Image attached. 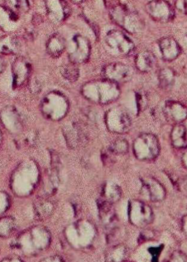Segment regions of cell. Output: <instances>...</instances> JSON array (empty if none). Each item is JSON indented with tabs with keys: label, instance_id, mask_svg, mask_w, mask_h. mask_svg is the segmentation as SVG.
I'll return each mask as SVG.
<instances>
[{
	"label": "cell",
	"instance_id": "obj_1",
	"mask_svg": "<svg viewBox=\"0 0 187 262\" xmlns=\"http://www.w3.org/2000/svg\"><path fill=\"white\" fill-rule=\"evenodd\" d=\"M40 179L37 163L33 160H24L12 173L11 189L17 196H29L39 184Z\"/></svg>",
	"mask_w": 187,
	"mask_h": 262
},
{
	"label": "cell",
	"instance_id": "obj_2",
	"mask_svg": "<svg viewBox=\"0 0 187 262\" xmlns=\"http://www.w3.org/2000/svg\"><path fill=\"white\" fill-rule=\"evenodd\" d=\"M120 93L118 84L105 78L88 81L81 88L82 96L90 102L98 105L114 102L120 97Z\"/></svg>",
	"mask_w": 187,
	"mask_h": 262
},
{
	"label": "cell",
	"instance_id": "obj_3",
	"mask_svg": "<svg viewBox=\"0 0 187 262\" xmlns=\"http://www.w3.org/2000/svg\"><path fill=\"white\" fill-rule=\"evenodd\" d=\"M51 243V234L44 227H33L20 234L15 241V247L24 253H37L46 249Z\"/></svg>",
	"mask_w": 187,
	"mask_h": 262
},
{
	"label": "cell",
	"instance_id": "obj_4",
	"mask_svg": "<svg viewBox=\"0 0 187 262\" xmlns=\"http://www.w3.org/2000/svg\"><path fill=\"white\" fill-rule=\"evenodd\" d=\"M70 109V103L66 96L59 91L48 92L41 102V113L44 117L53 121L65 118Z\"/></svg>",
	"mask_w": 187,
	"mask_h": 262
},
{
	"label": "cell",
	"instance_id": "obj_5",
	"mask_svg": "<svg viewBox=\"0 0 187 262\" xmlns=\"http://www.w3.org/2000/svg\"><path fill=\"white\" fill-rule=\"evenodd\" d=\"M109 14L113 22L131 34L141 33L145 28L144 20L139 14L121 4L109 9Z\"/></svg>",
	"mask_w": 187,
	"mask_h": 262
},
{
	"label": "cell",
	"instance_id": "obj_6",
	"mask_svg": "<svg viewBox=\"0 0 187 262\" xmlns=\"http://www.w3.org/2000/svg\"><path fill=\"white\" fill-rule=\"evenodd\" d=\"M65 234L68 242L74 247L86 248L91 246L96 237V228L91 222L80 220L69 226Z\"/></svg>",
	"mask_w": 187,
	"mask_h": 262
},
{
	"label": "cell",
	"instance_id": "obj_7",
	"mask_svg": "<svg viewBox=\"0 0 187 262\" xmlns=\"http://www.w3.org/2000/svg\"><path fill=\"white\" fill-rule=\"evenodd\" d=\"M133 153L137 160L151 161L160 153V144L157 136L152 134H141L133 141Z\"/></svg>",
	"mask_w": 187,
	"mask_h": 262
},
{
	"label": "cell",
	"instance_id": "obj_8",
	"mask_svg": "<svg viewBox=\"0 0 187 262\" xmlns=\"http://www.w3.org/2000/svg\"><path fill=\"white\" fill-rule=\"evenodd\" d=\"M128 216L131 224L137 228L148 227L154 220V214L150 206L137 199L129 201Z\"/></svg>",
	"mask_w": 187,
	"mask_h": 262
},
{
	"label": "cell",
	"instance_id": "obj_9",
	"mask_svg": "<svg viewBox=\"0 0 187 262\" xmlns=\"http://www.w3.org/2000/svg\"><path fill=\"white\" fill-rule=\"evenodd\" d=\"M105 120L107 129L112 133H127L132 126L130 116L121 106L109 109L105 114Z\"/></svg>",
	"mask_w": 187,
	"mask_h": 262
},
{
	"label": "cell",
	"instance_id": "obj_10",
	"mask_svg": "<svg viewBox=\"0 0 187 262\" xmlns=\"http://www.w3.org/2000/svg\"><path fill=\"white\" fill-rule=\"evenodd\" d=\"M105 42L112 51L122 56H128L134 50V43L121 31H109L105 37Z\"/></svg>",
	"mask_w": 187,
	"mask_h": 262
},
{
	"label": "cell",
	"instance_id": "obj_11",
	"mask_svg": "<svg viewBox=\"0 0 187 262\" xmlns=\"http://www.w3.org/2000/svg\"><path fill=\"white\" fill-rule=\"evenodd\" d=\"M91 45L87 37L81 34L74 36L72 39V46L69 52L71 62L79 65L86 62L90 57Z\"/></svg>",
	"mask_w": 187,
	"mask_h": 262
},
{
	"label": "cell",
	"instance_id": "obj_12",
	"mask_svg": "<svg viewBox=\"0 0 187 262\" xmlns=\"http://www.w3.org/2000/svg\"><path fill=\"white\" fill-rule=\"evenodd\" d=\"M148 15L154 21L159 23H168L175 17L174 9L165 0H152L146 5Z\"/></svg>",
	"mask_w": 187,
	"mask_h": 262
},
{
	"label": "cell",
	"instance_id": "obj_13",
	"mask_svg": "<svg viewBox=\"0 0 187 262\" xmlns=\"http://www.w3.org/2000/svg\"><path fill=\"white\" fill-rule=\"evenodd\" d=\"M104 78L114 83L122 84L130 81L133 77V70L129 66L121 62L108 64L103 68Z\"/></svg>",
	"mask_w": 187,
	"mask_h": 262
},
{
	"label": "cell",
	"instance_id": "obj_14",
	"mask_svg": "<svg viewBox=\"0 0 187 262\" xmlns=\"http://www.w3.org/2000/svg\"><path fill=\"white\" fill-rule=\"evenodd\" d=\"M32 73V64L24 57H18L14 60L12 65L13 86L18 89L24 86L30 79Z\"/></svg>",
	"mask_w": 187,
	"mask_h": 262
},
{
	"label": "cell",
	"instance_id": "obj_15",
	"mask_svg": "<svg viewBox=\"0 0 187 262\" xmlns=\"http://www.w3.org/2000/svg\"><path fill=\"white\" fill-rule=\"evenodd\" d=\"M46 15L51 23L60 24L67 19L71 8L65 0H44Z\"/></svg>",
	"mask_w": 187,
	"mask_h": 262
},
{
	"label": "cell",
	"instance_id": "obj_16",
	"mask_svg": "<svg viewBox=\"0 0 187 262\" xmlns=\"http://www.w3.org/2000/svg\"><path fill=\"white\" fill-rule=\"evenodd\" d=\"M63 135L66 144L72 149H76L87 142V132L81 123L73 122L65 125Z\"/></svg>",
	"mask_w": 187,
	"mask_h": 262
},
{
	"label": "cell",
	"instance_id": "obj_17",
	"mask_svg": "<svg viewBox=\"0 0 187 262\" xmlns=\"http://www.w3.org/2000/svg\"><path fill=\"white\" fill-rule=\"evenodd\" d=\"M0 122L12 134H18L24 129L22 116L13 106H7L0 112Z\"/></svg>",
	"mask_w": 187,
	"mask_h": 262
},
{
	"label": "cell",
	"instance_id": "obj_18",
	"mask_svg": "<svg viewBox=\"0 0 187 262\" xmlns=\"http://www.w3.org/2000/svg\"><path fill=\"white\" fill-rule=\"evenodd\" d=\"M142 190L146 194L149 200L155 203L163 201L167 192L164 186L152 177L141 178Z\"/></svg>",
	"mask_w": 187,
	"mask_h": 262
},
{
	"label": "cell",
	"instance_id": "obj_19",
	"mask_svg": "<svg viewBox=\"0 0 187 262\" xmlns=\"http://www.w3.org/2000/svg\"><path fill=\"white\" fill-rule=\"evenodd\" d=\"M166 119L173 125L181 124L187 119V106L178 101H168L163 110Z\"/></svg>",
	"mask_w": 187,
	"mask_h": 262
},
{
	"label": "cell",
	"instance_id": "obj_20",
	"mask_svg": "<svg viewBox=\"0 0 187 262\" xmlns=\"http://www.w3.org/2000/svg\"><path fill=\"white\" fill-rule=\"evenodd\" d=\"M97 206H98L100 222L104 227L109 231L115 228L117 215L113 209V204L100 198L97 201Z\"/></svg>",
	"mask_w": 187,
	"mask_h": 262
},
{
	"label": "cell",
	"instance_id": "obj_21",
	"mask_svg": "<svg viewBox=\"0 0 187 262\" xmlns=\"http://www.w3.org/2000/svg\"><path fill=\"white\" fill-rule=\"evenodd\" d=\"M19 16L8 6L0 5V29L12 33L18 29Z\"/></svg>",
	"mask_w": 187,
	"mask_h": 262
},
{
	"label": "cell",
	"instance_id": "obj_22",
	"mask_svg": "<svg viewBox=\"0 0 187 262\" xmlns=\"http://www.w3.org/2000/svg\"><path fill=\"white\" fill-rule=\"evenodd\" d=\"M159 48L161 57L165 61H172L176 59L181 53V48L178 42L172 37H167L159 41Z\"/></svg>",
	"mask_w": 187,
	"mask_h": 262
},
{
	"label": "cell",
	"instance_id": "obj_23",
	"mask_svg": "<svg viewBox=\"0 0 187 262\" xmlns=\"http://www.w3.org/2000/svg\"><path fill=\"white\" fill-rule=\"evenodd\" d=\"M60 168L51 166L50 169L46 171L45 176L42 178V190L43 196H49L57 192L60 184Z\"/></svg>",
	"mask_w": 187,
	"mask_h": 262
},
{
	"label": "cell",
	"instance_id": "obj_24",
	"mask_svg": "<svg viewBox=\"0 0 187 262\" xmlns=\"http://www.w3.org/2000/svg\"><path fill=\"white\" fill-rule=\"evenodd\" d=\"M22 44L19 38L13 34L0 37V53L4 55H16L21 51Z\"/></svg>",
	"mask_w": 187,
	"mask_h": 262
},
{
	"label": "cell",
	"instance_id": "obj_25",
	"mask_svg": "<svg viewBox=\"0 0 187 262\" xmlns=\"http://www.w3.org/2000/svg\"><path fill=\"white\" fill-rule=\"evenodd\" d=\"M157 63L155 55L148 50L141 51L135 57V66L141 72H149L153 70Z\"/></svg>",
	"mask_w": 187,
	"mask_h": 262
},
{
	"label": "cell",
	"instance_id": "obj_26",
	"mask_svg": "<svg viewBox=\"0 0 187 262\" xmlns=\"http://www.w3.org/2000/svg\"><path fill=\"white\" fill-rule=\"evenodd\" d=\"M65 48H66L65 39L59 33H55L53 36H51L50 38L46 42V52L53 58L61 57Z\"/></svg>",
	"mask_w": 187,
	"mask_h": 262
},
{
	"label": "cell",
	"instance_id": "obj_27",
	"mask_svg": "<svg viewBox=\"0 0 187 262\" xmlns=\"http://www.w3.org/2000/svg\"><path fill=\"white\" fill-rule=\"evenodd\" d=\"M54 203L48 196H41L34 203V211L37 219L43 220L53 214Z\"/></svg>",
	"mask_w": 187,
	"mask_h": 262
},
{
	"label": "cell",
	"instance_id": "obj_28",
	"mask_svg": "<svg viewBox=\"0 0 187 262\" xmlns=\"http://www.w3.org/2000/svg\"><path fill=\"white\" fill-rule=\"evenodd\" d=\"M129 256L128 247L124 244L109 247L105 253V262H124Z\"/></svg>",
	"mask_w": 187,
	"mask_h": 262
},
{
	"label": "cell",
	"instance_id": "obj_29",
	"mask_svg": "<svg viewBox=\"0 0 187 262\" xmlns=\"http://www.w3.org/2000/svg\"><path fill=\"white\" fill-rule=\"evenodd\" d=\"M172 146L176 149H185L187 147V130L181 124L175 125L171 132Z\"/></svg>",
	"mask_w": 187,
	"mask_h": 262
},
{
	"label": "cell",
	"instance_id": "obj_30",
	"mask_svg": "<svg viewBox=\"0 0 187 262\" xmlns=\"http://www.w3.org/2000/svg\"><path fill=\"white\" fill-rule=\"evenodd\" d=\"M122 196V190L120 186L113 182H108L103 185L101 198L109 203H117Z\"/></svg>",
	"mask_w": 187,
	"mask_h": 262
},
{
	"label": "cell",
	"instance_id": "obj_31",
	"mask_svg": "<svg viewBox=\"0 0 187 262\" xmlns=\"http://www.w3.org/2000/svg\"><path fill=\"white\" fill-rule=\"evenodd\" d=\"M158 81L160 88L164 90H169L172 88L176 81V74L173 69L164 68L158 73Z\"/></svg>",
	"mask_w": 187,
	"mask_h": 262
},
{
	"label": "cell",
	"instance_id": "obj_32",
	"mask_svg": "<svg viewBox=\"0 0 187 262\" xmlns=\"http://www.w3.org/2000/svg\"><path fill=\"white\" fill-rule=\"evenodd\" d=\"M15 220L12 216H4L0 219V236L8 237L16 230Z\"/></svg>",
	"mask_w": 187,
	"mask_h": 262
},
{
	"label": "cell",
	"instance_id": "obj_33",
	"mask_svg": "<svg viewBox=\"0 0 187 262\" xmlns=\"http://www.w3.org/2000/svg\"><path fill=\"white\" fill-rule=\"evenodd\" d=\"M61 73L64 79L70 82H75L78 80L79 77H80L78 65L71 62V61L69 63L65 64L61 68Z\"/></svg>",
	"mask_w": 187,
	"mask_h": 262
},
{
	"label": "cell",
	"instance_id": "obj_34",
	"mask_svg": "<svg viewBox=\"0 0 187 262\" xmlns=\"http://www.w3.org/2000/svg\"><path fill=\"white\" fill-rule=\"evenodd\" d=\"M9 8L18 13H28L30 9V0H5Z\"/></svg>",
	"mask_w": 187,
	"mask_h": 262
},
{
	"label": "cell",
	"instance_id": "obj_35",
	"mask_svg": "<svg viewBox=\"0 0 187 262\" xmlns=\"http://www.w3.org/2000/svg\"><path fill=\"white\" fill-rule=\"evenodd\" d=\"M109 149L115 155H125L129 152V143L124 139H117L110 144Z\"/></svg>",
	"mask_w": 187,
	"mask_h": 262
},
{
	"label": "cell",
	"instance_id": "obj_36",
	"mask_svg": "<svg viewBox=\"0 0 187 262\" xmlns=\"http://www.w3.org/2000/svg\"><path fill=\"white\" fill-rule=\"evenodd\" d=\"M136 102H137V108L138 112H143L148 105V98L145 93L143 91L137 92L136 94Z\"/></svg>",
	"mask_w": 187,
	"mask_h": 262
},
{
	"label": "cell",
	"instance_id": "obj_37",
	"mask_svg": "<svg viewBox=\"0 0 187 262\" xmlns=\"http://www.w3.org/2000/svg\"><path fill=\"white\" fill-rule=\"evenodd\" d=\"M10 207V198L7 192L0 191V215L5 213Z\"/></svg>",
	"mask_w": 187,
	"mask_h": 262
},
{
	"label": "cell",
	"instance_id": "obj_38",
	"mask_svg": "<svg viewBox=\"0 0 187 262\" xmlns=\"http://www.w3.org/2000/svg\"><path fill=\"white\" fill-rule=\"evenodd\" d=\"M114 156H115V155L112 153L110 149L108 148V149L102 151V153H101V160H102L103 163L105 165L113 164L114 163Z\"/></svg>",
	"mask_w": 187,
	"mask_h": 262
},
{
	"label": "cell",
	"instance_id": "obj_39",
	"mask_svg": "<svg viewBox=\"0 0 187 262\" xmlns=\"http://www.w3.org/2000/svg\"><path fill=\"white\" fill-rule=\"evenodd\" d=\"M167 262H187V256L182 251H175Z\"/></svg>",
	"mask_w": 187,
	"mask_h": 262
},
{
	"label": "cell",
	"instance_id": "obj_40",
	"mask_svg": "<svg viewBox=\"0 0 187 262\" xmlns=\"http://www.w3.org/2000/svg\"><path fill=\"white\" fill-rule=\"evenodd\" d=\"M38 140V134L36 131H32L27 134L24 139V142L26 143L27 145L29 146H34Z\"/></svg>",
	"mask_w": 187,
	"mask_h": 262
},
{
	"label": "cell",
	"instance_id": "obj_41",
	"mask_svg": "<svg viewBox=\"0 0 187 262\" xmlns=\"http://www.w3.org/2000/svg\"><path fill=\"white\" fill-rule=\"evenodd\" d=\"M176 188L182 194L187 196V176L181 178L176 183Z\"/></svg>",
	"mask_w": 187,
	"mask_h": 262
},
{
	"label": "cell",
	"instance_id": "obj_42",
	"mask_svg": "<svg viewBox=\"0 0 187 262\" xmlns=\"http://www.w3.org/2000/svg\"><path fill=\"white\" fill-rule=\"evenodd\" d=\"M154 237L155 232H152L151 230H145L140 234L139 240H142L140 241L142 243H144V242L152 240Z\"/></svg>",
	"mask_w": 187,
	"mask_h": 262
},
{
	"label": "cell",
	"instance_id": "obj_43",
	"mask_svg": "<svg viewBox=\"0 0 187 262\" xmlns=\"http://www.w3.org/2000/svg\"><path fill=\"white\" fill-rule=\"evenodd\" d=\"M175 7L179 12L187 14V0H176Z\"/></svg>",
	"mask_w": 187,
	"mask_h": 262
},
{
	"label": "cell",
	"instance_id": "obj_44",
	"mask_svg": "<svg viewBox=\"0 0 187 262\" xmlns=\"http://www.w3.org/2000/svg\"><path fill=\"white\" fill-rule=\"evenodd\" d=\"M41 262H68L67 260L61 257L60 256H53L50 257L46 258L44 260H41Z\"/></svg>",
	"mask_w": 187,
	"mask_h": 262
},
{
	"label": "cell",
	"instance_id": "obj_45",
	"mask_svg": "<svg viewBox=\"0 0 187 262\" xmlns=\"http://www.w3.org/2000/svg\"><path fill=\"white\" fill-rule=\"evenodd\" d=\"M41 86L39 83H38V81H33L32 82V84L30 85V91L31 92H33V93H39L41 92Z\"/></svg>",
	"mask_w": 187,
	"mask_h": 262
},
{
	"label": "cell",
	"instance_id": "obj_46",
	"mask_svg": "<svg viewBox=\"0 0 187 262\" xmlns=\"http://www.w3.org/2000/svg\"><path fill=\"white\" fill-rule=\"evenodd\" d=\"M181 231L184 235L187 236V214L181 219Z\"/></svg>",
	"mask_w": 187,
	"mask_h": 262
},
{
	"label": "cell",
	"instance_id": "obj_47",
	"mask_svg": "<svg viewBox=\"0 0 187 262\" xmlns=\"http://www.w3.org/2000/svg\"><path fill=\"white\" fill-rule=\"evenodd\" d=\"M105 5L109 8V9H111L113 7L119 5V0H105Z\"/></svg>",
	"mask_w": 187,
	"mask_h": 262
},
{
	"label": "cell",
	"instance_id": "obj_48",
	"mask_svg": "<svg viewBox=\"0 0 187 262\" xmlns=\"http://www.w3.org/2000/svg\"><path fill=\"white\" fill-rule=\"evenodd\" d=\"M6 61H5V58L0 56V75L5 72V69H6Z\"/></svg>",
	"mask_w": 187,
	"mask_h": 262
},
{
	"label": "cell",
	"instance_id": "obj_49",
	"mask_svg": "<svg viewBox=\"0 0 187 262\" xmlns=\"http://www.w3.org/2000/svg\"><path fill=\"white\" fill-rule=\"evenodd\" d=\"M181 163H182L183 167L187 170V150L183 153L182 157H181Z\"/></svg>",
	"mask_w": 187,
	"mask_h": 262
},
{
	"label": "cell",
	"instance_id": "obj_50",
	"mask_svg": "<svg viewBox=\"0 0 187 262\" xmlns=\"http://www.w3.org/2000/svg\"><path fill=\"white\" fill-rule=\"evenodd\" d=\"M1 262H22V260L18 257H9L4 259Z\"/></svg>",
	"mask_w": 187,
	"mask_h": 262
},
{
	"label": "cell",
	"instance_id": "obj_51",
	"mask_svg": "<svg viewBox=\"0 0 187 262\" xmlns=\"http://www.w3.org/2000/svg\"><path fill=\"white\" fill-rule=\"evenodd\" d=\"M71 1L74 3V4H76V5H80V4L85 2V0H71Z\"/></svg>",
	"mask_w": 187,
	"mask_h": 262
},
{
	"label": "cell",
	"instance_id": "obj_52",
	"mask_svg": "<svg viewBox=\"0 0 187 262\" xmlns=\"http://www.w3.org/2000/svg\"><path fill=\"white\" fill-rule=\"evenodd\" d=\"M2 140H3L2 133H1V131H0V145H1V144H2Z\"/></svg>",
	"mask_w": 187,
	"mask_h": 262
}]
</instances>
